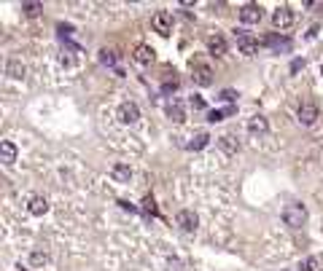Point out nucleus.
<instances>
[{
  "label": "nucleus",
  "instance_id": "nucleus-1",
  "mask_svg": "<svg viewBox=\"0 0 323 271\" xmlns=\"http://www.w3.org/2000/svg\"><path fill=\"white\" fill-rule=\"evenodd\" d=\"M283 223H286L288 228H302L304 223H307V207L299 204V201L286 204V210H283Z\"/></svg>",
  "mask_w": 323,
  "mask_h": 271
},
{
  "label": "nucleus",
  "instance_id": "nucleus-2",
  "mask_svg": "<svg viewBox=\"0 0 323 271\" xmlns=\"http://www.w3.org/2000/svg\"><path fill=\"white\" fill-rule=\"evenodd\" d=\"M234 40H237L240 54H245V56H256L258 54V40L251 38L245 30H234Z\"/></svg>",
  "mask_w": 323,
  "mask_h": 271
},
{
  "label": "nucleus",
  "instance_id": "nucleus-3",
  "mask_svg": "<svg viewBox=\"0 0 323 271\" xmlns=\"http://www.w3.org/2000/svg\"><path fill=\"white\" fill-rule=\"evenodd\" d=\"M151 27H154V32H159L162 38H167L172 32V14H167V11H157V14L151 16Z\"/></svg>",
  "mask_w": 323,
  "mask_h": 271
},
{
  "label": "nucleus",
  "instance_id": "nucleus-4",
  "mask_svg": "<svg viewBox=\"0 0 323 271\" xmlns=\"http://www.w3.org/2000/svg\"><path fill=\"white\" fill-rule=\"evenodd\" d=\"M116 118H119V124L129 126V124H135V121L140 118V108H137L135 102H121L119 110H116Z\"/></svg>",
  "mask_w": 323,
  "mask_h": 271
},
{
  "label": "nucleus",
  "instance_id": "nucleus-5",
  "mask_svg": "<svg viewBox=\"0 0 323 271\" xmlns=\"http://www.w3.org/2000/svg\"><path fill=\"white\" fill-rule=\"evenodd\" d=\"M192 81L197 86H210L213 83V70L205 62H192Z\"/></svg>",
  "mask_w": 323,
  "mask_h": 271
},
{
  "label": "nucleus",
  "instance_id": "nucleus-6",
  "mask_svg": "<svg viewBox=\"0 0 323 271\" xmlns=\"http://www.w3.org/2000/svg\"><path fill=\"white\" fill-rule=\"evenodd\" d=\"M240 19H242V25H258L264 19V8L258 3H245L240 8Z\"/></svg>",
  "mask_w": 323,
  "mask_h": 271
},
{
  "label": "nucleus",
  "instance_id": "nucleus-7",
  "mask_svg": "<svg viewBox=\"0 0 323 271\" xmlns=\"http://www.w3.org/2000/svg\"><path fill=\"white\" fill-rule=\"evenodd\" d=\"M175 223L181 226V231L192 234V231H197V226H199V217H197V212H194V210H181V212L175 215Z\"/></svg>",
  "mask_w": 323,
  "mask_h": 271
},
{
  "label": "nucleus",
  "instance_id": "nucleus-8",
  "mask_svg": "<svg viewBox=\"0 0 323 271\" xmlns=\"http://www.w3.org/2000/svg\"><path fill=\"white\" fill-rule=\"evenodd\" d=\"M296 116H299V121H302L304 126H313L315 121H318V116H321V110H318V105L315 102H302L299 105V110H296Z\"/></svg>",
  "mask_w": 323,
  "mask_h": 271
},
{
  "label": "nucleus",
  "instance_id": "nucleus-9",
  "mask_svg": "<svg viewBox=\"0 0 323 271\" xmlns=\"http://www.w3.org/2000/svg\"><path fill=\"white\" fill-rule=\"evenodd\" d=\"M272 25L278 27V30L291 27V25H293V11L288 8V5H278V8L272 11Z\"/></svg>",
  "mask_w": 323,
  "mask_h": 271
},
{
  "label": "nucleus",
  "instance_id": "nucleus-10",
  "mask_svg": "<svg viewBox=\"0 0 323 271\" xmlns=\"http://www.w3.org/2000/svg\"><path fill=\"white\" fill-rule=\"evenodd\" d=\"M167 116H170V121H175V124H183V121H186V108H183V102L178 100V97H172V100L167 102Z\"/></svg>",
  "mask_w": 323,
  "mask_h": 271
},
{
  "label": "nucleus",
  "instance_id": "nucleus-11",
  "mask_svg": "<svg viewBox=\"0 0 323 271\" xmlns=\"http://www.w3.org/2000/svg\"><path fill=\"white\" fill-rule=\"evenodd\" d=\"M154 49L151 46H146V43H140V46H135V51H132V59L137 62V65H151L154 62Z\"/></svg>",
  "mask_w": 323,
  "mask_h": 271
},
{
  "label": "nucleus",
  "instance_id": "nucleus-12",
  "mask_svg": "<svg viewBox=\"0 0 323 271\" xmlns=\"http://www.w3.org/2000/svg\"><path fill=\"white\" fill-rule=\"evenodd\" d=\"M111 177H113L116 183H121V186H127V183L132 180V166H129V164H124V161H119V164H113Z\"/></svg>",
  "mask_w": 323,
  "mask_h": 271
},
{
  "label": "nucleus",
  "instance_id": "nucleus-13",
  "mask_svg": "<svg viewBox=\"0 0 323 271\" xmlns=\"http://www.w3.org/2000/svg\"><path fill=\"white\" fill-rule=\"evenodd\" d=\"M207 51H210L213 56H224L226 54V40H224V35H218V32L207 35Z\"/></svg>",
  "mask_w": 323,
  "mask_h": 271
},
{
  "label": "nucleus",
  "instance_id": "nucleus-14",
  "mask_svg": "<svg viewBox=\"0 0 323 271\" xmlns=\"http://www.w3.org/2000/svg\"><path fill=\"white\" fill-rule=\"evenodd\" d=\"M27 212L35 215V217L46 215V212H49V199H46V196H32V199L27 201Z\"/></svg>",
  "mask_w": 323,
  "mask_h": 271
},
{
  "label": "nucleus",
  "instance_id": "nucleus-15",
  "mask_svg": "<svg viewBox=\"0 0 323 271\" xmlns=\"http://www.w3.org/2000/svg\"><path fill=\"white\" fill-rule=\"evenodd\" d=\"M5 76H8V78H14V81H22V78L27 76L25 62H22V59H16V56H14V59H8V65H5Z\"/></svg>",
  "mask_w": 323,
  "mask_h": 271
},
{
  "label": "nucleus",
  "instance_id": "nucleus-16",
  "mask_svg": "<svg viewBox=\"0 0 323 271\" xmlns=\"http://www.w3.org/2000/svg\"><path fill=\"white\" fill-rule=\"evenodd\" d=\"M264 43H267L272 51H278V54H280V51H283V54H288V51H291V40L283 38V35H275V32H272V35H267Z\"/></svg>",
  "mask_w": 323,
  "mask_h": 271
},
{
  "label": "nucleus",
  "instance_id": "nucleus-17",
  "mask_svg": "<svg viewBox=\"0 0 323 271\" xmlns=\"http://www.w3.org/2000/svg\"><path fill=\"white\" fill-rule=\"evenodd\" d=\"M248 132H251L253 137H264L269 132V124L264 116H253L251 121H248Z\"/></svg>",
  "mask_w": 323,
  "mask_h": 271
},
{
  "label": "nucleus",
  "instance_id": "nucleus-18",
  "mask_svg": "<svg viewBox=\"0 0 323 271\" xmlns=\"http://www.w3.org/2000/svg\"><path fill=\"white\" fill-rule=\"evenodd\" d=\"M0 161H3L5 166H11L16 161V145L11 140H3L0 142Z\"/></svg>",
  "mask_w": 323,
  "mask_h": 271
},
{
  "label": "nucleus",
  "instance_id": "nucleus-19",
  "mask_svg": "<svg viewBox=\"0 0 323 271\" xmlns=\"http://www.w3.org/2000/svg\"><path fill=\"white\" fill-rule=\"evenodd\" d=\"M49 252L43 250V247H35V250L30 252V266L32 269H43V266H49Z\"/></svg>",
  "mask_w": 323,
  "mask_h": 271
},
{
  "label": "nucleus",
  "instance_id": "nucleus-20",
  "mask_svg": "<svg viewBox=\"0 0 323 271\" xmlns=\"http://www.w3.org/2000/svg\"><path fill=\"white\" fill-rule=\"evenodd\" d=\"M218 145H221V151H224V153H226V156H234V153H237V151H240V142H237V140H234V137H232V135H224V137H221V140H218Z\"/></svg>",
  "mask_w": 323,
  "mask_h": 271
},
{
  "label": "nucleus",
  "instance_id": "nucleus-21",
  "mask_svg": "<svg viewBox=\"0 0 323 271\" xmlns=\"http://www.w3.org/2000/svg\"><path fill=\"white\" fill-rule=\"evenodd\" d=\"M207 142H210V135H207V132H197V135L192 137V142H189V151H202V148L207 145Z\"/></svg>",
  "mask_w": 323,
  "mask_h": 271
},
{
  "label": "nucleus",
  "instance_id": "nucleus-22",
  "mask_svg": "<svg viewBox=\"0 0 323 271\" xmlns=\"http://www.w3.org/2000/svg\"><path fill=\"white\" fill-rule=\"evenodd\" d=\"M100 62L102 65H108V67H113L119 62V51H113V49H102L100 51Z\"/></svg>",
  "mask_w": 323,
  "mask_h": 271
},
{
  "label": "nucleus",
  "instance_id": "nucleus-23",
  "mask_svg": "<svg viewBox=\"0 0 323 271\" xmlns=\"http://www.w3.org/2000/svg\"><path fill=\"white\" fill-rule=\"evenodd\" d=\"M232 113H234V108H226V110H207V121L216 124V121H224L226 116H232Z\"/></svg>",
  "mask_w": 323,
  "mask_h": 271
},
{
  "label": "nucleus",
  "instance_id": "nucleus-24",
  "mask_svg": "<svg viewBox=\"0 0 323 271\" xmlns=\"http://www.w3.org/2000/svg\"><path fill=\"white\" fill-rule=\"evenodd\" d=\"M22 11H25V16H30V19H32V16L43 14V5H40V3H22Z\"/></svg>",
  "mask_w": 323,
  "mask_h": 271
},
{
  "label": "nucleus",
  "instance_id": "nucleus-25",
  "mask_svg": "<svg viewBox=\"0 0 323 271\" xmlns=\"http://www.w3.org/2000/svg\"><path fill=\"white\" fill-rule=\"evenodd\" d=\"M143 212H146V215H157V204H154L151 196H146V199H143Z\"/></svg>",
  "mask_w": 323,
  "mask_h": 271
},
{
  "label": "nucleus",
  "instance_id": "nucleus-26",
  "mask_svg": "<svg viewBox=\"0 0 323 271\" xmlns=\"http://www.w3.org/2000/svg\"><path fill=\"white\" fill-rule=\"evenodd\" d=\"M189 108H192V110H205V100H202L199 94H194L192 100H189Z\"/></svg>",
  "mask_w": 323,
  "mask_h": 271
},
{
  "label": "nucleus",
  "instance_id": "nucleus-27",
  "mask_svg": "<svg viewBox=\"0 0 323 271\" xmlns=\"http://www.w3.org/2000/svg\"><path fill=\"white\" fill-rule=\"evenodd\" d=\"M315 266H318V261H315V258H304V261L299 263V271H315Z\"/></svg>",
  "mask_w": 323,
  "mask_h": 271
},
{
  "label": "nucleus",
  "instance_id": "nucleus-28",
  "mask_svg": "<svg viewBox=\"0 0 323 271\" xmlns=\"http://www.w3.org/2000/svg\"><path fill=\"white\" fill-rule=\"evenodd\" d=\"M57 30H60V35H62V38H70V35H73V27H70V25H60Z\"/></svg>",
  "mask_w": 323,
  "mask_h": 271
},
{
  "label": "nucleus",
  "instance_id": "nucleus-29",
  "mask_svg": "<svg viewBox=\"0 0 323 271\" xmlns=\"http://www.w3.org/2000/svg\"><path fill=\"white\" fill-rule=\"evenodd\" d=\"M234 97H237V94H234L232 89H224V91H221V100H224V102H232Z\"/></svg>",
  "mask_w": 323,
  "mask_h": 271
},
{
  "label": "nucleus",
  "instance_id": "nucleus-30",
  "mask_svg": "<svg viewBox=\"0 0 323 271\" xmlns=\"http://www.w3.org/2000/svg\"><path fill=\"white\" fill-rule=\"evenodd\" d=\"M299 70H304V59H293L291 62V73H299Z\"/></svg>",
  "mask_w": 323,
  "mask_h": 271
},
{
  "label": "nucleus",
  "instance_id": "nucleus-31",
  "mask_svg": "<svg viewBox=\"0 0 323 271\" xmlns=\"http://www.w3.org/2000/svg\"><path fill=\"white\" fill-rule=\"evenodd\" d=\"M60 62H62V65H65V67H70V65H73V56L62 54V56H60Z\"/></svg>",
  "mask_w": 323,
  "mask_h": 271
},
{
  "label": "nucleus",
  "instance_id": "nucleus-32",
  "mask_svg": "<svg viewBox=\"0 0 323 271\" xmlns=\"http://www.w3.org/2000/svg\"><path fill=\"white\" fill-rule=\"evenodd\" d=\"M321 76H323V65H321Z\"/></svg>",
  "mask_w": 323,
  "mask_h": 271
}]
</instances>
